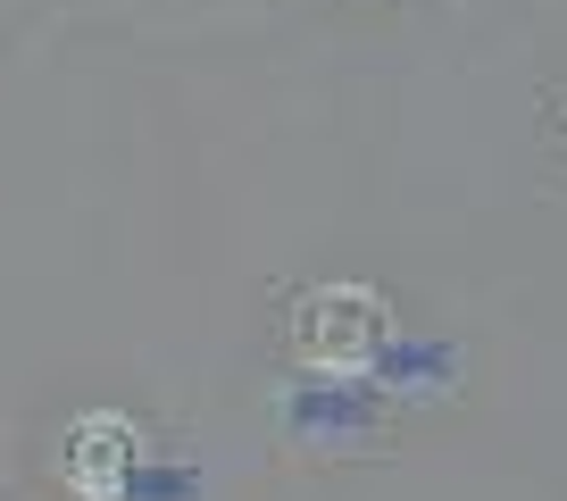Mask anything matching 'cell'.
<instances>
[{"mask_svg": "<svg viewBox=\"0 0 567 501\" xmlns=\"http://www.w3.org/2000/svg\"><path fill=\"white\" fill-rule=\"evenodd\" d=\"M384 293H368V285H326V293H309L301 301V318H292V335H301V359L309 368H326V376H351V368H368L375 351H384Z\"/></svg>", "mask_w": 567, "mask_h": 501, "instance_id": "1", "label": "cell"}, {"mask_svg": "<svg viewBox=\"0 0 567 501\" xmlns=\"http://www.w3.org/2000/svg\"><path fill=\"white\" fill-rule=\"evenodd\" d=\"M134 460H142V434H134V418L101 410V418H75V427H68L59 477H68L84 501H125V484H134Z\"/></svg>", "mask_w": 567, "mask_h": 501, "instance_id": "2", "label": "cell"}]
</instances>
